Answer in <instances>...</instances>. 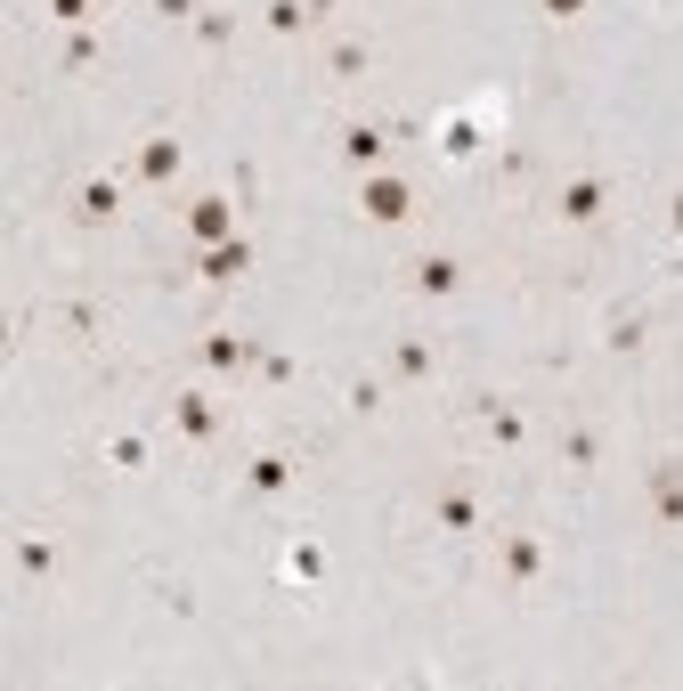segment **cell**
Returning a JSON list of instances; mask_svg holds the SVG:
<instances>
[{"instance_id":"obj_3","label":"cell","mask_w":683,"mask_h":691,"mask_svg":"<svg viewBox=\"0 0 683 691\" xmlns=\"http://www.w3.org/2000/svg\"><path fill=\"white\" fill-rule=\"evenodd\" d=\"M545 9H553V17H578V0H545Z\"/></svg>"},{"instance_id":"obj_1","label":"cell","mask_w":683,"mask_h":691,"mask_svg":"<svg viewBox=\"0 0 683 691\" xmlns=\"http://www.w3.org/2000/svg\"><path fill=\"white\" fill-rule=\"evenodd\" d=\"M366 212H375V220H407V187L399 179H375V187H366Z\"/></svg>"},{"instance_id":"obj_2","label":"cell","mask_w":683,"mask_h":691,"mask_svg":"<svg viewBox=\"0 0 683 691\" xmlns=\"http://www.w3.org/2000/svg\"><path fill=\"white\" fill-rule=\"evenodd\" d=\"M562 212H570V220H594V212H602V187H594V179H578L570 196H562Z\"/></svg>"}]
</instances>
